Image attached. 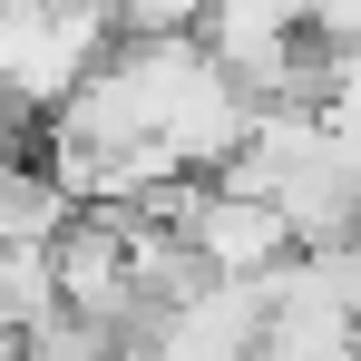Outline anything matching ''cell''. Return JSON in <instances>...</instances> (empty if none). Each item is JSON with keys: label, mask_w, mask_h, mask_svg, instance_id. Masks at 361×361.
<instances>
[{"label": "cell", "mask_w": 361, "mask_h": 361, "mask_svg": "<svg viewBox=\"0 0 361 361\" xmlns=\"http://www.w3.org/2000/svg\"><path fill=\"white\" fill-rule=\"evenodd\" d=\"M0 302H10V342L49 332V322L68 312V283H59V244H10V264H0Z\"/></svg>", "instance_id": "cell-1"}]
</instances>
